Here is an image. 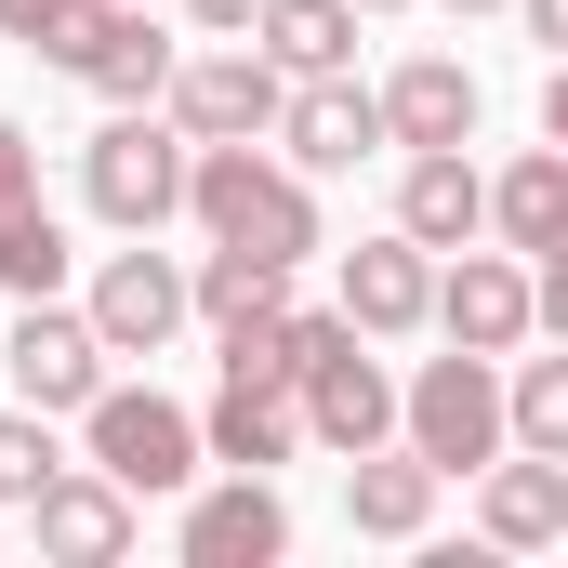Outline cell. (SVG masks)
<instances>
[{
  "instance_id": "6da1fadb",
  "label": "cell",
  "mask_w": 568,
  "mask_h": 568,
  "mask_svg": "<svg viewBox=\"0 0 568 568\" xmlns=\"http://www.w3.org/2000/svg\"><path fill=\"white\" fill-rule=\"evenodd\" d=\"M397 436L424 449L436 476H489V463L516 449V410H503V357H476V344L424 357V371L397 384Z\"/></svg>"
},
{
  "instance_id": "7a4b0ae2",
  "label": "cell",
  "mask_w": 568,
  "mask_h": 568,
  "mask_svg": "<svg viewBox=\"0 0 568 568\" xmlns=\"http://www.w3.org/2000/svg\"><path fill=\"white\" fill-rule=\"evenodd\" d=\"M185 212H199L212 239L278 252V265H304V252H317V172H291V159H265V145H199Z\"/></svg>"
},
{
  "instance_id": "3957f363",
  "label": "cell",
  "mask_w": 568,
  "mask_h": 568,
  "mask_svg": "<svg viewBox=\"0 0 568 568\" xmlns=\"http://www.w3.org/2000/svg\"><path fill=\"white\" fill-rule=\"evenodd\" d=\"M185 172H199V133L159 120V106H120L106 133L80 145V199H93L120 239H159V225L185 212Z\"/></svg>"
},
{
  "instance_id": "277c9868",
  "label": "cell",
  "mask_w": 568,
  "mask_h": 568,
  "mask_svg": "<svg viewBox=\"0 0 568 568\" xmlns=\"http://www.w3.org/2000/svg\"><path fill=\"white\" fill-rule=\"evenodd\" d=\"M80 436H93V463H106L133 503H159V489H199V463H212L199 410H172L159 384H106V397L80 410Z\"/></svg>"
},
{
  "instance_id": "5b68a950",
  "label": "cell",
  "mask_w": 568,
  "mask_h": 568,
  "mask_svg": "<svg viewBox=\"0 0 568 568\" xmlns=\"http://www.w3.org/2000/svg\"><path fill=\"white\" fill-rule=\"evenodd\" d=\"M159 106H172L199 145H265V133H278V106H291V67L265 53V40H212V53L172 67Z\"/></svg>"
},
{
  "instance_id": "8992f818",
  "label": "cell",
  "mask_w": 568,
  "mask_h": 568,
  "mask_svg": "<svg viewBox=\"0 0 568 568\" xmlns=\"http://www.w3.org/2000/svg\"><path fill=\"white\" fill-rule=\"evenodd\" d=\"M0 371H13V397L27 410H93L106 397V331H93V304H67V291H40L27 317H13V344H0Z\"/></svg>"
},
{
  "instance_id": "52a82bcc",
  "label": "cell",
  "mask_w": 568,
  "mask_h": 568,
  "mask_svg": "<svg viewBox=\"0 0 568 568\" xmlns=\"http://www.w3.org/2000/svg\"><path fill=\"white\" fill-rule=\"evenodd\" d=\"M40 67H67V80H93L106 106H159L185 53H172V27H159L145 0H93V13H80V27H67V40H53Z\"/></svg>"
},
{
  "instance_id": "ba28073f",
  "label": "cell",
  "mask_w": 568,
  "mask_h": 568,
  "mask_svg": "<svg viewBox=\"0 0 568 568\" xmlns=\"http://www.w3.org/2000/svg\"><path fill=\"white\" fill-rule=\"evenodd\" d=\"M436 331L449 344H476V357H516L529 331H542V291H529V252H449L436 265Z\"/></svg>"
},
{
  "instance_id": "9c48e42d",
  "label": "cell",
  "mask_w": 568,
  "mask_h": 568,
  "mask_svg": "<svg viewBox=\"0 0 568 568\" xmlns=\"http://www.w3.org/2000/svg\"><path fill=\"white\" fill-rule=\"evenodd\" d=\"M185 317H199V291H185L172 252H145V239H133V252L93 265V331H106V357H159Z\"/></svg>"
},
{
  "instance_id": "30bf717a",
  "label": "cell",
  "mask_w": 568,
  "mask_h": 568,
  "mask_svg": "<svg viewBox=\"0 0 568 568\" xmlns=\"http://www.w3.org/2000/svg\"><path fill=\"white\" fill-rule=\"evenodd\" d=\"M133 516H145V503L106 476V463H67V476L27 503V529H40L53 568H120V556H133Z\"/></svg>"
},
{
  "instance_id": "8fae6325",
  "label": "cell",
  "mask_w": 568,
  "mask_h": 568,
  "mask_svg": "<svg viewBox=\"0 0 568 568\" xmlns=\"http://www.w3.org/2000/svg\"><path fill=\"white\" fill-rule=\"evenodd\" d=\"M291 556V503L278 476H225L185 503V568H278Z\"/></svg>"
},
{
  "instance_id": "7c38bea8",
  "label": "cell",
  "mask_w": 568,
  "mask_h": 568,
  "mask_svg": "<svg viewBox=\"0 0 568 568\" xmlns=\"http://www.w3.org/2000/svg\"><path fill=\"white\" fill-rule=\"evenodd\" d=\"M278 145H291V172H357L371 145H397V133H384V93H357V80L331 67V80H291Z\"/></svg>"
},
{
  "instance_id": "4fadbf2b",
  "label": "cell",
  "mask_w": 568,
  "mask_h": 568,
  "mask_svg": "<svg viewBox=\"0 0 568 568\" xmlns=\"http://www.w3.org/2000/svg\"><path fill=\"white\" fill-rule=\"evenodd\" d=\"M199 436H212V463H239V476H278L291 449H317V436H304V397L265 384V371H225L212 410H199Z\"/></svg>"
},
{
  "instance_id": "5bb4252c",
  "label": "cell",
  "mask_w": 568,
  "mask_h": 568,
  "mask_svg": "<svg viewBox=\"0 0 568 568\" xmlns=\"http://www.w3.org/2000/svg\"><path fill=\"white\" fill-rule=\"evenodd\" d=\"M344 317H357L371 344H397V331H424V317H436V252L410 239V225L344 252Z\"/></svg>"
},
{
  "instance_id": "9a60e30c",
  "label": "cell",
  "mask_w": 568,
  "mask_h": 568,
  "mask_svg": "<svg viewBox=\"0 0 568 568\" xmlns=\"http://www.w3.org/2000/svg\"><path fill=\"white\" fill-rule=\"evenodd\" d=\"M436 489H449V476H436L410 436H384V449L344 463V516H357L371 542H424V529H436Z\"/></svg>"
},
{
  "instance_id": "2e32d148",
  "label": "cell",
  "mask_w": 568,
  "mask_h": 568,
  "mask_svg": "<svg viewBox=\"0 0 568 568\" xmlns=\"http://www.w3.org/2000/svg\"><path fill=\"white\" fill-rule=\"evenodd\" d=\"M476 529H489L503 556H542V542H568V463H556V449L489 463V476H476Z\"/></svg>"
},
{
  "instance_id": "e0dca14e",
  "label": "cell",
  "mask_w": 568,
  "mask_h": 568,
  "mask_svg": "<svg viewBox=\"0 0 568 568\" xmlns=\"http://www.w3.org/2000/svg\"><path fill=\"white\" fill-rule=\"evenodd\" d=\"M397 225H410L424 252H463V239L489 225V172H476L463 145H410V172H397Z\"/></svg>"
},
{
  "instance_id": "ac0fdd59",
  "label": "cell",
  "mask_w": 568,
  "mask_h": 568,
  "mask_svg": "<svg viewBox=\"0 0 568 568\" xmlns=\"http://www.w3.org/2000/svg\"><path fill=\"white\" fill-rule=\"evenodd\" d=\"M476 67H449V53H410L397 80H384V133L397 145H476Z\"/></svg>"
},
{
  "instance_id": "d6986e66",
  "label": "cell",
  "mask_w": 568,
  "mask_h": 568,
  "mask_svg": "<svg viewBox=\"0 0 568 568\" xmlns=\"http://www.w3.org/2000/svg\"><path fill=\"white\" fill-rule=\"evenodd\" d=\"M489 239H503V252H529V265H542V252H568V145H556V133H542L503 185H489Z\"/></svg>"
},
{
  "instance_id": "ffe728a7",
  "label": "cell",
  "mask_w": 568,
  "mask_h": 568,
  "mask_svg": "<svg viewBox=\"0 0 568 568\" xmlns=\"http://www.w3.org/2000/svg\"><path fill=\"white\" fill-rule=\"evenodd\" d=\"M185 291H199V317H212V331H239V317L291 304V265H278V252H252V239H212V252L185 265Z\"/></svg>"
},
{
  "instance_id": "44dd1931",
  "label": "cell",
  "mask_w": 568,
  "mask_h": 568,
  "mask_svg": "<svg viewBox=\"0 0 568 568\" xmlns=\"http://www.w3.org/2000/svg\"><path fill=\"white\" fill-rule=\"evenodd\" d=\"M252 40L278 53L291 80H331V67H357V0H265Z\"/></svg>"
},
{
  "instance_id": "7402d4cb",
  "label": "cell",
  "mask_w": 568,
  "mask_h": 568,
  "mask_svg": "<svg viewBox=\"0 0 568 568\" xmlns=\"http://www.w3.org/2000/svg\"><path fill=\"white\" fill-rule=\"evenodd\" d=\"M67 265H80V252H67V225H53L40 199H27V212H0V291H13V304L67 291Z\"/></svg>"
},
{
  "instance_id": "603a6c76",
  "label": "cell",
  "mask_w": 568,
  "mask_h": 568,
  "mask_svg": "<svg viewBox=\"0 0 568 568\" xmlns=\"http://www.w3.org/2000/svg\"><path fill=\"white\" fill-rule=\"evenodd\" d=\"M503 410H516V449H556V463H568V344L503 384Z\"/></svg>"
},
{
  "instance_id": "cb8c5ba5",
  "label": "cell",
  "mask_w": 568,
  "mask_h": 568,
  "mask_svg": "<svg viewBox=\"0 0 568 568\" xmlns=\"http://www.w3.org/2000/svg\"><path fill=\"white\" fill-rule=\"evenodd\" d=\"M53 476H67V449H53V410H27V397H13V410H0V503H40Z\"/></svg>"
},
{
  "instance_id": "d4e9b609",
  "label": "cell",
  "mask_w": 568,
  "mask_h": 568,
  "mask_svg": "<svg viewBox=\"0 0 568 568\" xmlns=\"http://www.w3.org/2000/svg\"><path fill=\"white\" fill-rule=\"evenodd\" d=\"M93 0H0V40H27V53H53L67 27H80Z\"/></svg>"
},
{
  "instance_id": "484cf974",
  "label": "cell",
  "mask_w": 568,
  "mask_h": 568,
  "mask_svg": "<svg viewBox=\"0 0 568 568\" xmlns=\"http://www.w3.org/2000/svg\"><path fill=\"white\" fill-rule=\"evenodd\" d=\"M27 199H40V145L0 120V212H27Z\"/></svg>"
},
{
  "instance_id": "4316f807",
  "label": "cell",
  "mask_w": 568,
  "mask_h": 568,
  "mask_svg": "<svg viewBox=\"0 0 568 568\" xmlns=\"http://www.w3.org/2000/svg\"><path fill=\"white\" fill-rule=\"evenodd\" d=\"M529 291H542V331L568 344V252H542V265H529Z\"/></svg>"
},
{
  "instance_id": "83f0119b",
  "label": "cell",
  "mask_w": 568,
  "mask_h": 568,
  "mask_svg": "<svg viewBox=\"0 0 568 568\" xmlns=\"http://www.w3.org/2000/svg\"><path fill=\"white\" fill-rule=\"evenodd\" d=\"M185 13H199L212 40H252V27H265V0H185Z\"/></svg>"
},
{
  "instance_id": "f1b7e54d",
  "label": "cell",
  "mask_w": 568,
  "mask_h": 568,
  "mask_svg": "<svg viewBox=\"0 0 568 568\" xmlns=\"http://www.w3.org/2000/svg\"><path fill=\"white\" fill-rule=\"evenodd\" d=\"M516 13H529V40H542V53H568V0H516Z\"/></svg>"
},
{
  "instance_id": "f546056e",
  "label": "cell",
  "mask_w": 568,
  "mask_h": 568,
  "mask_svg": "<svg viewBox=\"0 0 568 568\" xmlns=\"http://www.w3.org/2000/svg\"><path fill=\"white\" fill-rule=\"evenodd\" d=\"M542 133L568 145V53H556V80H542Z\"/></svg>"
},
{
  "instance_id": "4dcf8cb0",
  "label": "cell",
  "mask_w": 568,
  "mask_h": 568,
  "mask_svg": "<svg viewBox=\"0 0 568 568\" xmlns=\"http://www.w3.org/2000/svg\"><path fill=\"white\" fill-rule=\"evenodd\" d=\"M449 13H516V0H449Z\"/></svg>"
},
{
  "instance_id": "1f68e13d",
  "label": "cell",
  "mask_w": 568,
  "mask_h": 568,
  "mask_svg": "<svg viewBox=\"0 0 568 568\" xmlns=\"http://www.w3.org/2000/svg\"><path fill=\"white\" fill-rule=\"evenodd\" d=\"M357 13H410V0H357Z\"/></svg>"
}]
</instances>
